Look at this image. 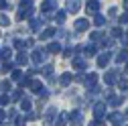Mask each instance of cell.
<instances>
[{
  "mask_svg": "<svg viewBox=\"0 0 128 126\" xmlns=\"http://www.w3.org/2000/svg\"><path fill=\"white\" fill-rule=\"evenodd\" d=\"M30 59H33V63H37V65H39V63H43V61L47 59V51L39 47V49H35V51H33V55H30Z\"/></svg>",
  "mask_w": 128,
  "mask_h": 126,
  "instance_id": "cell-1",
  "label": "cell"
},
{
  "mask_svg": "<svg viewBox=\"0 0 128 126\" xmlns=\"http://www.w3.org/2000/svg\"><path fill=\"white\" fill-rule=\"evenodd\" d=\"M104 114H106V102H98L94 106V118L96 120H102Z\"/></svg>",
  "mask_w": 128,
  "mask_h": 126,
  "instance_id": "cell-2",
  "label": "cell"
},
{
  "mask_svg": "<svg viewBox=\"0 0 128 126\" xmlns=\"http://www.w3.org/2000/svg\"><path fill=\"white\" fill-rule=\"evenodd\" d=\"M100 6H102V2H98V0H92V2H88L86 4V8H88V12L90 14H100Z\"/></svg>",
  "mask_w": 128,
  "mask_h": 126,
  "instance_id": "cell-3",
  "label": "cell"
},
{
  "mask_svg": "<svg viewBox=\"0 0 128 126\" xmlns=\"http://www.w3.org/2000/svg\"><path fill=\"white\" fill-rule=\"evenodd\" d=\"M73 26H75L77 33H84V30H88V28H90V20H88V18H77Z\"/></svg>",
  "mask_w": 128,
  "mask_h": 126,
  "instance_id": "cell-4",
  "label": "cell"
},
{
  "mask_svg": "<svg viewBox=\"0 0 128 126\" xmlns=\"http://www.w3.org/2000/svg\"><path fill=\"white\" fill-rule=\"evenodd\" d=\"M108 120H110V124H112V126H122L124 116H122V114H118V112H112V114L108 116Z\"/></svg>",
  "mask_w": 128,
  "mask_h": 126,
  "instance_id": "cell-5",
  "label": "cell"
},
{
  "mask_svg": "<svg viewBox=\"0 0 128 126\" xmlns=\"http://www.w3.org/2000/svg\"><path fill=\"white\" fill-rule=\"evenodd\" d=\"M69 120H71L75 126H82V124H84V114L79 112V110H75V112L69 114Z\"/></svg>",
  "mask_w": 128,
  "mask_h": 126,
  "instance_id": "cell-6",
  "label": "cell"
},
{
  "mask_svg": "<svg viewBox=\"0 0 128 126\" xmlns=\"http://www.w3.org/2000/svg\"><path fill=\"white\" fill-rule=\"evenodd\" d=\"M88 67V61L84 59V57H73V69H79V71H82V69H86Z\"/></svg>",
  "mask_w": 128,
  "mask_h": 126,
  "instance_id": "cell-7",
  "label": "cell"
},
{
  "mask_svg": "<svg viewBox=\"0 0 128 126\" xmlns=\"http://www.w3.org/2000/svg\"><path fill=\"white\" fill-rule=\"evenodd\" d=\"M10 57H12V49L10 47H0V61L6 63V59L10 61Z\"/></svg>",
  "mask_w": 128,
  "mask_h": 126,
  "instance_id": "cell-8",
  "label": "cell"
},
{
  "mask_svg": "<svg viewBox=\"0 0 128 126\" xmlns=\"http://www.w3.org/2000/svg\"><path fill=\"white\" fill-rule=\"evenodd\" d=\"M43 24H45V16H39V18H35L33 22H30V30H35V33H37V30L43 28Z\"/></svg>",
  "mask_w": 128,
  "mask_h": 126,
  "instance_id": "cell-9",
  "label": "cell"
},
{
  "mask_svg": "<svg viewBox=\"0 0 128 126\" xmlns=\"http://www.w3.org/2000/svg\"><path fill=\"white\" fill-rule=\"evenodd\" d=\"M41 10L47 14V12H51V10H55L57 12V2H51V0H49V2H43L41 4Z\"/></svg>",
  "mask_w": 128,
  "mask_h": 126,
  "instance_id": "cell-10",
  "label": "cell"
},
{
  "mask_svg": "<svg viewBox=\"0 0 128 126\" xmlns=\"http://www.w3.org/2000/svg\"><path fill=\"white\" fill-rule=\"evenodd\" d=\"M55 114H57L55 108H49V110H47V114H45V124H47V126H49V124H55V120H53Z\"/></svg>",
  "mask_w": 128,
  "mask_h": 126,
  "instance_id": "cell-11",
  "label": "cell"
},
{
  "mask_svg": "<svg viewBox=\"0 0 128 126\" xmlns=\"http://www.w3.org/2000/svg\"><path fill=\"white\" fill-rule=\"evenodd\" d=\"M110 59H112L110 53H102V55L98 57V67H106L108 63H110Z\"/></svg>",
  "mask_w": 128,
  "mask_h": 126,
  "instance_id": "cell-12",
  "label": "cell"
},
{
  "mask_svg": "<svg viewBox=\"0 0 128 126\" xmlns=\"http://www.w3.org/2000/svg\"><path fill=\"white\" fill-rule=\"evenodd\" d=\"M30 14H33V6H30V8H18L16 18H18V20H22V18H28Z\"/></svg>",
  "mask_w": 128,
  "mask_h": 126,
  "instance_id": "cell-13",
  "label": "cell"
},
{
  "mask_svg": "<svg viewBox=\"0 0 128 126\" xmlns=\"http://www.w3.org/2000/svg\"><path fill=\"white\" fill-rule=\"evenodd\" d=\"M69 122V114H65V112H61L59 116H57V120H55V126H65Z\"/></svg>",
  "mask_w": 128,
  "mask_h": 126,
  "instance_id": "cell-14",
  "label": "cell"
},
{
  "mask_svg": "<svg viewBox=\"0 0 128 126\" xmlns=\"http://www.w3.org/2000/svg\"><path fill=\"white\" fill-rule=\"evenodd\" d=\"M28 88H30V92H35V94H41L43 92V84L39 80H30V86Z\"/></svg>",
  "mask_w": 128,
  "mask_h": 126,
  "instance_id": "cell-15",
  "label": "cell"
},
{
  "mask_svg": "<svg viewBox=\"0 0 128 126\" xmlns=\"http://www.w3.org/2000/svg\"><path fill=\"white\" fill-rule=\"evenodd\" d=\"M71 80H73V75H71L69 71H65V73L59 77V84H61V86H69V84H71Z\"/></svg>",
  "mask_w": 128,
  "mask_h": 126,
  "instance_id": "cell-16",
  "label": "cell"
},
{
  "mask_svg": "<svg viewBox=\"0 0 128 126\" xmlns=\"http://www.w3.org/2000/svg\"><path fill=\"white\" fill-rule=\"evenodd\" d=\"M53 35H57V28H53V26H49V28H45L43 33H41V39H51Z\"/></svg>",
  "mask_w": 128,
  "mask_h": 126,
  "instance_id": "cell-17",
  "label": "cell"
},
{
  "mask_svg": "<svg viewBox=\"0 0 128 126\" xmlns=\"http://www.w3.org/2000/svg\"><path fill=\"white\" fill-rule=\"evenodd\" d=\"M47 51H49V53H61V45H59L57 41H53V43H49Z\"/></svg>",
  "mask_w": 128,
  "mask_h": 126,
  "instance_id": "cell-18",
  "label": "cell"
},
{
  "mask_svg": "<svg viewBox=\"0 0 128 126\" xmlns=\"http://www.w3.org/2000/svg\"><path fill=\"white\" fill-rule=\"evenodd\" d=\"M26 63H28V57L24 55V51H20L16 55V65H26Z\"/></svg>",
  "mask_w": 128,
  "mask_h": 126,
  "instance_id": "cell-19",
  "label": "cell"
},
{
  "mask_svg": "<svg viewBox=\"0 0 128 126\" xmlns=\"http://www.w3.org/2000/svg\"><path fill=\"white\" fill-rule=\"evenodd\" d=\"M53 18H55L59 24H63V22H65V10H57V12L53 14Z\"/></svg>",
  "mask_w": 128,
  "mask_h": 126,
  "instance_id": "cell-20",
  "label": "cell"
},
{
  "mask_svg": "<svg viewBox=\"0 0 128 126\" xmlns=\"http://www.w3.org/2000/svg\"><path fill=\"white\" fill-rule=\"evenodd\" d=\"M20 110L26 112V114L30 112V100H28V98H22V100H20Z\"/></svg>",
  "mask_w": 128,
  "mask_h": 126,
  "instance_id": "cell-21",
  "label": "cell"
},
{
  "mask_svg": "<svg viewBox=\"0 0 128 126\" xmlns=\"http://www.w3.org/2000/svg\"><path fill=\"white\" fill-rule=\"evenodd\" d=\"M65 4H67V12H77L79 10V2H75V0H69Z\"/></svg>",
  "mask_w": 128,
  "mask_h": 126,
  "instance_id": "cell-22",
  "label": "cell"
},
{
  "mask_svg": "<svg viewBox=\"0 0 128 126\" xmlns=\"http://www.w3.org/2000/svg\"><path fill=\"white\" fill-rule=\"evenodd\" d=\"M96 82H98V75H96V73H90V75H88V82H86L88 88H90V90L96 88Z\"/></svg>",
  "mask_w": 128,
  "mask_h": 126,
  "instance_id": "cell-23",
  "label": "cell"
},
{
  "mask_svg": "<svg viewBox=\"0 0 128 126\" xmlns=\"http://www.w3.org/2000/svg\"><path fill=\"white\" fill-rule=\"evenodd\" d=\"M108 104H110L112 108H116V106L122 104V98H118V96H110V98H108Z\"/></svg>",
  "mask_w": 128,
  "mask_h": 126,
  "instance_id": "cell-24",
  "label": "cell"
},
{
  "mask_svg": "<svg viewBox=\"0 0 128 126\" xmlns=\"http://www.w3.org/2000/svg\"><path fill=\"white\" fill-rule=\"evenodd\" d=\"M114 80H116V73H114V71H110V73H106V75H104L106 86H112V84H114Z\"/></svg>",
  "mask_w": 128,
  "mask_h": 126,
  "instance_id": "cell-25",
  "label": "cell"
},
{
  "mask_svg": "<svg viewBox=\"0 0 128 126\" xmlns=\"http://www.w3.org/2000/svg\"><path fill=\"white\" fill-rule=\"evenodd\" d=\"M92 22H94L96 26H104V24H106V18L102 16V14H96V16H94V20H92Z\"/></svg>",
  "mask_w": 128,
  "mask_h": 126,
  "instance_id": "cell-26",
  "label": "cell"
},
{
  "mask_svg": "<svg viewBox=\"0 0 128 126\" xmlns=\"http://www.w3.org/2000/svg\"><path fill=\"white\" fill-rule=\"evenodd\" d=\"M0 71H2V73H8V71H14V63H10V61H6V63H2V67H0Z\"/></svg>",
  "mask_w": 128,
  "mask_h": 126,
  "instance_id": "cell-27",
  "label": "cell"
},
{
  "mask_svg": "<svg viewBox=\"0 0 128 126\" xmlns=\"http://www.w3.org/2000/svg\"><path fill=\"white\" fill-rule=\"evenodd\" d=\"M116 61H118V63H122V61H128V51H126V49H122V51L116 55Z\"/></svg>",
  "mask_w": 128,
  "mask_h": 126,
  "instance_id": "cell-28",
  "label": "cell"
},
{
  "mask_svg": "<svg viewBox=\"0 0 128 126\" xmlns=\"http://www.w3.org/2000/svg\"><path fill=\"white\" fill-rule=\"evenodd\" d=\"M16 100H18V102L22 100V92H20V90H16V92H12V96H10V102H16Z\"/></svg>",
  "mask_w": 128,
  "mask_h": 126,
  "instance_id": "cell-29",
  "label": "cell"
},
{
  "mask_svg": "<svg viewBox=\"0 0 128 126\" xmlns=\"http://www.w3.org/2000/svg\"><path fill=\"white\" fill-rule=\"evenodd\" d=\"M118 88H120L122 92L128 90V82H126V77H120V80H118Z\"/></svg>",
  "mask_w": 128,
  "mask_h": 126,
  "instance_id": "cell-30",
  "label": "cell"
},
{
  "mask_svg": "<svg viewBox=\"0 0 128 126\" xmlns=\"http://www.w3.org/2000/svg\"><path fill=\"white\" fill-rule=\"evenodd\" d=\"M110 35H112V37H124V35H122V26H114V28L110 30Z\"/></svg>",
  "mask_w": 128,
  "mask_h": 126,
  "instance_id": "cell-31",
  "label": "cell"
},
{
  "mask_svg": "<svg viewBox=\"0 0 128 126\" xmlns=\"http://www.w3.org/2000/svg\"><path fill=\"white\" fill-rule=\"evenodd\" d=\"M86 55H88V57H94V55H96V45H88V47H86Z\"/></svg>",
  "mask_w": 128,
  "mask_h": 126,
  "instance_id": "cell-32",
  "label": "cell"
},
{
  "mask_svg": "<svg viewBox=\"0 0 128 126\" xmlns=\"http://www.w3.org/2000/svg\"><path fill=\"white\" fill-rule=\"evenodd\" d=\"M14 47H16V49H24V47H26V41H22V39H16V41H14Z\"/></svg>",
  "mask_w": 128,
  "mask_h": 126,
  "instance_id": "cell-33",
  "label": "cell"
},
{
  "mask_svg": "<svg viewBox=\"0 0 128 126\" xmlns=\"http://www.w3.org/2000/svg\"><path fill=\"white\" fill-rule=\"evenodd\" d=\"M8 104H10V96L2 94V96H0V106H8Z\"/></svg>",
  "mask_w": 128,
  "mask_h": 126,
  "instance_id": "cell-34",
  "label": "cell"
},
{
  "mask_svg": "<svg viewBox=\"0 0 128 126\" xmlns=\"http://www.w3.org/2000/svg\"><path fill=\"white\" fill-rule=\"evenodd\" d=\"M12 80H20V82H22V80H24V77H22V71H20V69H14V71H12Z\"/></svg>",
  "mask_w": 128,
  "mask_h": 126,
  "instance_id": "cell-35",
  "label": "cell"
},
{
  "mask_svg": "<svg viewBox=\"0 0 128 126\" xmlns=\"http://www.w3.org/2000/svg\"><path fill=\"white\" fill-rule=\"evenodd\" d=\"M8 24H10L8 16H6V14H0V26H8Z\"/></svg>",
  "mask_w": 128,
  "mask_h": 126,
  "instance_id": "cell-36",
  "label": "cell"
},
{
  "mask_svg": "<svg viewBox=\"0 0 128 126\" xmlns=\"http://www.w3.org/2000/svg\"><path fill=\"white\" fill-rule=\"evenodd\" d=\"M51 71H53V65H45L43 67V73L45 75H51Z\"/></svg>",
  "mask_w": 128,
  "mask_h": 126,
  "instance_id": "cell-37",
  "label": "cell"
},
{
  "mask_svg": "<svg viewBox=\"0 0 128 126\" xmlns=\"http://www.w3.org/2000/svg\"><path fill=\"white\" fill-rule=\"evenodd\" d=\"M6 8H10V4L6 2V0H0V10H6Z\"/></svg>",
  "mask_w": 128,
  "mask_h": 126,
  "instance_id": "cell-38",
  "label": "cell"
},
{
  "mask_svg": "<svg viewBox=\"0 0 128 126\" xmlns=\"http://www.w3.org/2000/svg\"><path fill=\"white\" fill-rule=\"evenodd\" d=\"M126 22H128V12H124L120 16V24H126Z\"/></svg>",
  "mask_w": 128,
  "mask_h": 126,
  "instance_id": "cell-39",
  "label": "cell"
},
{
  "mask_svg": "<svg viewBox=\"0 0 128 126\" xmlns=\"http://www.w3.org/2000/svg\"><path fill=\"white\" fill-rule=\"evenodd\" d=\"M0 90H10V82H2V84H0Z\"/></svg>",
  "mask_w": 128,
  "mask_h": 126,
  "instance_id": "cell-40",
  "label": "cell"
},
{
  "mask_svg": "<svg viewBox=\"0 0 128 126\" xmlns=\"http://www.w3.org/2000/svg\"><path fill=\"white\" fill-rule=\"evenodd\" d=\"M24 120H26L24 116H22V118H16V120H14V124H16V126H24Z\"/></svg>",
  "mask_w": 128,
  "mask_h": 126,
  "instance_id": "cell-41",
  "label": "cell"
},
{
  "mask_svg": "<svg viewBox=\"0 0 128 126\" xmlns=\"http://www.w3.org/2000/svg\"><path fill=\"white\" fill-rule=\"evenodd\" d=\"M24 118H26V120H37V114H35V112H28Z\"/></svg>",
  "mask_w": 128,
  "mask_h": 126,
  "instance_id": "cell-42",
  "label": "cell"
},
{
  "mask_svg": "<svg viewBox=\"0 0 128 126\" xmlns=\"http://www.w3.org/2000/svg\"><path fill=\"white\" fill-rule=\"evenodd\" d=\"M108 14H110V16H116V14H118V8H116V6H114V8H110Z\"/></svg>",
  "mask_w": 128,
  "mask_h": 126,
  "instance_id": "cell-43",
  "label": "cell"
},
{
  "mask_svg": "<svg viewBox=\"0 0 128 126\" xmlns=\"http://www.w3.org/2000/svg\"><path fill=\"white\" fill-rule=\"evenodd\" d=\"M63 55H65V57H71V55H73V49H71V47H69V49H65V51H63Z\"/></svg>",
  "mask_w": 128,
  "mask_h": 126,
  "instance_id": "cell-44",
  "label": "cell"
},
{
  "mask_svg": "<svg viewBox=\"0 0 128 126\" xmlns=\"http://www.w3.org/2000/svg\"><path fill=\"white\" fill-rule=\"evenodd\" d=\"M90 126H104V122L102 120H94V122H90Z\"/></svg>",
  "mask_w": 128,
  "mask_h": 126,
  "instance_id": "cell-45",
  "label": "cell"
},
{
  "mask_svg": "<svg viewBox=\"0 0 128 126\" xmlns=\"http://www.w3.org/2000/svg\"><path fill=\"white\" fill-rule=\"evenodd\" d=\"M8 116H10V118H16V110L10 108V110H8Z\"/></svg>",
  "mask_w": 128,
  "mask_h": 126,
  "instance_id": "cell-46",
  "label": "cell"
},
{
  "mask_svg": "<svg viewBox=\"0 0 128 126\" xmlns=\"http://www.w3.org/2000/svg\"><path fill=\"white\" fill-rule=\"evenodd\" d=\"M100 37H102L100 33H92V41H100Z\"/></svg>",
  "mask_w": 128,
  "mask_h": 126,
  "instance_id": "cell-47",
  "label": "cell"
},
{
  "mask_svg": "<svg viewBox=\"0 0 128 126\" xmlns=\"http://www.w3.org/2000/svg\"><path fill=\"white\" fill-rule=\"evenodd\" d=\"M4 118H6V114L2 112V110H0V126H2V122H4Z\"/></svg>",
  "mask_w": 128,
  "mask_h": 126,
  "instance_id": "cell-48",
  "label": "cell"
},
{
  "mask_svg": "<svg viewBox=\"0 0 128 126\" xmlns=\"http://www.w3.org/2000/svg\"><path fill=\"white\" fill-rule=\"evenodd\" d=\"M122 45H128V37H126V35L122 37Z\"/></svg>",
  "mask_w": 128,
  "mask_h": 126,
  "instance_id": "cell-49",
  "label": "cell"
},
{
  "mask_svg": "<svg viewBox=\"0 0 128 126\" xmlns=\"http://www.w3.org/2000/svg\"><path fill=\"white\" fill-rule=\"evenodd\" d=\"M124 8H126V10H128V2H124Z\"/></svg>",
  "mask_w": 128,
  "mask_h": 126,
  "instance_id": "cell-50",
  "label": "cell"
},
{
  "mask_svg": "<svg viewBox=\"0 0 128 126\" xmlns=\"http://www.w3.org/2000/svg\"><path fill=\"white\" fill-rule=\"evenodd\" d=\"M124 118H128V110H126V114H124Z\"/></svg>",
  "mask_w": 128,
  "mask_h": 126,
  "instance_id": "cell-51",
  "label": "cell"
},
{
  "mask_svg": "<svg viewBox=\"0 0 128 126\" xmlns=\"http://www.w3.org/2000/svg\"><path fill=\"white\" fill-rule=\"evenodd\" d=\"M126 71H128V61H126Z\"/></svg>",
  "mask_w": 128,
  "mask_h": 126,
  "instance_id": "cell-52",
  "label": "cell"
}]
</instances>
